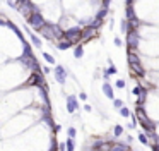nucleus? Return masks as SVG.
<instances>
[{
	"label": "nucleus",
	"instance_id": "f257e3e1",
	"mask_svg": "<svg viewBox=\"0 0 159 151\" xmlns=\"http://www.w3.org/2000/svg\"><path fill=\"white\" fill-rule=\"evenodd\" d=\"M63 40L70 41L74 47L81 45V43H82V28L74 26V28H69V29H65V33H63Z\"/></svg>",
	"mask_w": 159,
	"mask_h": 151
},
{
	"label": "nucleus",
	"instance_id": "f03ea898",
	"mask_svg": "<svg viewBox=\"0 0 159 151\" xmlns=\"http://www.w3.org/2000/svg\"><path fill=\"white\" fill-rule=\"evenodd\" d=\"M26 21H27V24H29L31 28H34V29H36V31H40L41 28H43L44 24H46V21H44L43 14H41L40 11H34L33 14H31L29 17L26 19Z\"/></svg>",
	"mask_w": 159,
	"mask_h": 151
},
{
	"label": "nucleus",
	"instance_id": "7ed1b4c3",
	"mask_svg": "<svg viewBox=\"0 0 159 151\" xmlns=\"http://www.w3.org/2000/svg\"><path fill=\"white\" fill-rule=\"evenodd\" d=\"M127 41V47L132 48V50H137V47L140 45V33L139 31H130L125 38Z\"/></svg>",
	"mask_w": 159,
	"mask_h": 151
},
{
	"label": "nucleus",
	"instance_id": "20e7f679",
	"mask_svg": "<svg viewBox=\"0 0 159 151\" xmlns=\"http://www.w3.org/2000/svg\"><path fill=\"white\" fill-rule=\"evenodd\" d=\"M53 74H55L56 82H60V84H65V79H67V76H69V72H67L65 67H63V65H56L55 69H53Z\"/></svg>",
	"mask_w": 159,
	"mask_h": 151
},
{
	"label": "nucleus",
	"instance_id": "39448f33",
	"mask_svg": "<svg viewBox=\"0 0 159 151\" xmlns=\"http://www.w3.org/2000/svg\"><path fill=\"white\" fill-rule=\"evenodd\" d=\"M65 103H67V112L69 113H74L75 110H79V101L74 95H69L65 98Z\"/></svg>",
	"mask_w": 159,
	"mask_h": 151
},
{
	"label": "nucleus",
	"instance_id": "423d86ee",
	"mask_svg": "<svg viewBox=\"0 0 159 151\" xmlns=\"http://www.w3.org/2000/svg\"><path fill=\"white\" fill-rule=\"evenodd\" d=\"M38 33L41 34V36H44L46 40H55V33H53V24H50V22H46L43 28H41Z\"/></svg>",
	"mask_w": 159,
	"mask_h": 151
},
{
	"label": "nucleus",
	"instance_id": "0eeeda50",
	"mask_svg": "<svg viewBox=\"0 0 159 151\" xmlns=\"http://www.w3.org/2000/svg\"><path fill=\"white\" fill-rule=\"evenodd\" d=\"M96 34H98L96 29H93L91 26H86L84 29H82V43H86V41H89V40H93Z\"/></svg>",
	"mask_w": 159,
	"mask_h": 151
},
{
	"label": "nucleus",
	"instance_id": "6e6552de",
	"mask_svg": "<svg viewBox=\"0 0 159 151\" xmlns=\"http://www.w3.org/2000/svg\"><path fill=\"white\" fill-rule=\"evenodd\" d=\"M128 65H130V69L133 70L135 76H139V78H144L145 76V69L142 67V64H128Z\"/></svg>",
	"mask_w": 159,
	"mask_h": 151
},
{
	"label": "nucleus",
	"instance_id": "1a4fd4ad",
	"mask_svg": "<svg viewBox=\"0 0 159 151\" xmlns=\"http://www.w3.org/2000/svg\"><path fill=\"white\" fill-rule=\"evenodd\" d=\"M128 64H140V55L137 53V50L128 48Z\"/></svg>",
	"mask_w": 159,
	"mask_h": 151
},
{
	"label": "nucleus",
	"instance_id": "9d476101",
	"mask_svg": "<svg viewBox=\"0 0 159 151\" xmlns=\"http://www.w3.org/2000/svg\"><path fill=\"white\" fill-rule=\"evenodd\" d=\"M103 93L108 96L110 100H116L115 98V93H113V88H111L110 82H103Z\"/></svg>",
	"mask_w": 159,
	"mask_h": 151
},
{
	"label": "nucleus",
	"instance_id": "9b49d317",
	"mask_svg": "<svg viewBox=\"0 0 159 151\" xmlns=\"http://www.w3.org/2000/svg\"><path fill=\"white\" fill-rule=\"evenodd\" d=\"M24 57L22 59H34V55H33V50H31V47H29V43L27 41H24Z\"/></svg>",
	"mask_w": 159,
	"mask_h": 151
},
{
	"label": "nucleus",
	"instance_id": "f8f14e48",
	"mask_svg": "<svg viewBox=\"0 0 159 151\" xmlns=\"http://www.w3.org/2000/svg\"><path fill=\"white\" fill-rule=\"evenodd\" d=\"M74 57L75 59H82L84 57V45H77V47H74Z\"/></svg>",
	"mask_w": 159,
	"mask_h": 151
},
{
	"label": "nucleus",
	"instance_id": "ddd939ff",
	"mask_svg": "<svg viewBox=\"0 0 159 151\" xmlns=\"http://www.w3.org/2000/svg\"><path fill=\"white\" fill-rule=\"evenodd\" d=\"M120 31H122L125 36L130 33V24H128V21H127V19H122V22H120Z\"/></svg>",
	"mask_w": 159,
	"mask_h": 151
},
{
	"label": "nucleus",
	"instance_id": "4468645a",
	"mask_svg": "<svg viewBox=\"0 0 159 151\" xmlns=\"http://www.w3.org/2000/svg\"><path fill=\"white\" fill-rule=\"evenodd\" d=\"M27 33H29V38H31V41H33V45H34V47H36V48H41V47H43L41 40H40V38H38L36 34L33 33V31H27Z\"/></svg>",
	"mask_w": 159,
	"mask_h": 151
},
{
	"label": "nucleus",
	"instance_id": "2eb2a0df",
	"mask_svg": "<svg viewBox=\"0 0 159 151\" xmlns=\"http://www.w3.org/2000/svg\"><path fill=\"white\" fill-rule=\"evenodd\" d=\"M128 149L130 148L123 143H113V146H111V151H128Z\"/></svg>",
	"mask_w": 159,
	"mask_h": 151
},
{
	"label": "nucleus",
	"instance_id": "dca6fc26",
	"mask_svg": "<svg viewBox=\"0 0 159 151\" xmlns=\"http://www.w3.org/2000/svg\"><path fill=\"white\" fill-rule=\"evenodd\" d=\"M70 47H74V45H72L70 41H67V40H62V41L56 43V48H58V50H69Z\"/></svg>",
	"mask_w": 159,
	"mask_h": 151
},
{
	"label": "nucleus",
	"instance_id": "f3484780",
	"mask_svg": "<svg viewBox=\"0 0 159 151\" xmlns=\"http://www.w3.org/2000/svg\"><path fill=\"white\" fill-rule=\"evenodd\" d=\"M101 24H103V21H101V19H98V17H94L93 19V22H91V24H89V26H91V28H93V29H99V28H101Z\"/></svg>",
	"mask_w": 159,
	"mask_h": 151
},
{
	"label": "nucleus",
	"instance_id": "a211bd4d",
	"mask_svg": "<svg viewBox=\"0 0 159 151\" xmlns=\"http://www.w3.org/2000/svg\"><path fill=\"white\" fill-rule=\"evenodd\" d=\"M122 134H123V127H122V125H115V127H113V136L120 137Z\"/></svg>",
	"mask_w": 159,
	"mask_h": 151
},
{
	"label": "nucleus",
	"instance_id": "6ab92c4d",
	"mask_svg": "<svg viewBox=\"0 0 159 151\" xmlns=\"http://www.w3.org/2000/svg\"><path fill=\"white\" fill-rule=\"evenodd\" d=\"M65 144H67V151H74V149H75V143H74V139H69V137H67Z\"/></svg>",
	"mask_w": 159,
	"mask_h": 151
},
{
	"label": "nucleus",
	"instance_id": "aec40b11",
	"mask_svg": "<svg viewBox=\"0 0 159 151\" xmlns=\"http://www.w3.org/2000/svg\"><path fill=\"white\" fill-rule=\"evenodd\" d=\"M75 134H77V131H75V127H69L67 129V136H69V139H74Z\"/></svg>",
	"mask_w": 159,
	"mask_h": 151
},
{
	"label": "nucleus",
	"instance_id": "412c9836",
	"mask_svg": "<svg viewBox=\"0 0 159 151\" xmlns=\"http://www.w3.org/2000/svg\"><path fill=\"white\" fill-rule=\"evenodd\" d=\"M106 16H108V9H101V11H99V12H98V14H96V17L103 21V19L106 17Z\"/></svg>",
	"mask_w": 159,
	"mask_h": 151
},
{
	"label": "nucleus",
	"instance_id": "4be33fe9",
	"mask_svg": "<svg viewBox=\"0 0 159 151\" xmlns=\"http://www.w3.org/2000/svg\"><path fill=\"white\" fill-rule=\"evenodd\" d=\"M139 141H140L142 144H149V139H147V134H145V132H140V134H139Z\"/></svg>",
	"mask_w": 159,
	"mask_h": 151
},
{
	"label": "nucleus",
	"instance_id": "5701e85b",
	"mask_svg": "<svg viewBox=\"0 0 159 151\" xmlns=\"http://www.w3.org/2000/svg\"><path fill=\"white\" fill-rule=\"evenodd\" d=\"M116 72H118V69L115 67V64H113V65H110V67L106 69V74H108V76H113V74H116Z\"/></svg>",
	"mask_w": 159,
	"mask_h": 151
},
{
	"label": "nucleus",
	"instance_id": "b1692460",
	"mask_svg": "<svg viewBox=\"0 0 159 151\" xmlns=\"http://www.w3.org/2000/svg\"><path fill=\"white\" fill-rule=\"evenodd\" d=\"M113 107H115V108H118V110H122V108L125 107V105H123V101H122V100H113Z\"/></svg>",
	"mask_w": 159,
	"mask_h": 151
},
{
	"label": "nucleus",
	"instance_id": "393cba45",
	"mask_svg": "<svg viewBox=\"0 0 159 151\" xmlns=\"http://www.w3.org/2000/svg\"><path fill=\"white\" fill-rule=\"evenodd\" d=\"M43 59L46 60V62H48V64H52V65H53V64H55V59H53V57L50 55V53H43Z\"/></svg>",
	"mask_w": 159,
	"mask_h": 151
},
{
	"label": "nucleus",
	"instance_id": "a878e982",
	"mask_svg": "<svg viewBox=\"0 0 159 151\" xmlns=\"http://www.w3.org/2000/svg\"><path fill=\"white\" fill-rule=\"evenodd\" d=\"M115 86H116V88H118V89H125V86H127V82H125V81H123V79H118V81H116V82H115Z\"/></svg>",
	"mask_w": 159,
	"mask_h": 151
},
{
	"label": "nucleus",
	"instance_id": "bb28decb",
	"mask_svg": "<svg viewBox=\"0 0 159 151\" xmlns=\"http://www.w3.org/2000/svg\"><path fill=\"white\" fill-rule=\"evenodd\" d=\"M120 115H122V117H130V110L127 107H123L122 110H120Z\"/></svg>",
	"mask_w": 159,
	"mask_h": 151
},
{
	"label": "nucleus",
	"instance_id": "cd10ccee",
	"mask_svg": "<svg viewBox=\"0 0 159 151\" xmlns=\"http://www.w3.org/2000/svg\"><path fill=\"white\" fill-rule=\"evenodd\" d=\"M151 149L152 151H159V143H151Z\"/></svg>",
	"mask_w": 159,
	"mask_h": 151
},
{
	"label": "nucleus",
	"instance_id": "c85d7f7f",
	"mask_svg": "<svg viewBox=\"0 0 159 151\" xmlns=\"http://www.w3.org/2000/svg\"><path fill=\"white\" fill-rule=\"evenodd\" d=\"M58 151H67V144L65 143H60L58 144Z\"/></svg>",
	"mask_w": 159,
	"mask_h": 151
},
{
	"label": "nucleus",
	"instance_id": "c756f323",
	"mask_svg": "<svg viewBox=\"0 0 159 151\" xmlns=\"http://www.w3.org/2000/svg\"><path fill=\"white\" fill-rule=\"evenodd\" d=\"M115 45H116V47H122L123 40H122V38H115Z\"/></svg>",
	"mask_w": 159,
	"mask_h": 151
},
{
	"label": "nucleus",
	"instance_id": "7c9ffc66",
	"mask_svg": "<svg viewBox=\"0 0 159 151\" xmlns=\"http://www.w3.org/2000/svg\"><path fill=\"white\" fill-rule=\"evenodd\" d=\"M79 98H81V100H82V101H86V100H87V95H86V93H84V91H82V93H81V95H79Z\"/></svg>",
	"mask_w": 159,
	"mask_h": 151
},
{
	"label": "nucleus",
	"instance_id": "2f4dec72",
	"mask_svg": "<svg viewBox=\"0 0 159 151\" xmlns=\"http://www.w3.org/2000/svg\"><path fill=\"white\" fill-rule=\"evenodd\" d=\"M84 110H86V112H93V107H91V105H87V103H86V105H84Z\"/></svg>",
	"mask_w": 159,
	"mask_h": 151
},
{
	"label": "nucleus",
	"instance_id": "473e14b6",
	"mask_svg": "<svg viewBox=\"0 0 159 151\" xmlns=\"http://www.w3.org/2000/svg\"><path fill=\"white\" fill-rule=\"evenodd\" d=\"M108 7H110V2H108V0H104V2H103V9H108Z\"/></svg>",
	"mask_w": 159,
	"mask_h": 151
},
{
	"label": "nucleus",
	"instance_id": "72a5a7b5",
	"mask_svg": "<svg viewBox=\"0 0 159 151\" xmlns=\"http://www.w3.org/2000/svg\"><path fill=\"white\" fill-rule=\"evenodd\" d=\"M50 70H52L50 67H43V74H50Z\"/></svg>",
	"mask_w": 159,
	"mask_h": 151
},
{
	"label": "nucleus",
	"instance_id": "f704fd0d",
	"mask_svg": "<svg viewBox=\"0 0 159 151\" xmlns=\"http://www.w3.org/2000/svg\"><path fill=\"white\" fill-rule=\"evenodd\" d=\"M5 24H7V21H2V19H0V26H5Z\"/></svg>",
	"mask_w": 159,
	"mask_h": 151
},
{
	"label": "nucleus",
	"instance_id": "c9c22d12",
	"mask_svg": "<svg viewBox=\"0 0 159 151\" xmlns=\"http://www.w3.org/2000/svg\"><path fill=\"white\" fill-rule=\"evenodd\" d=\"M89 151H101V149H89Z\"/></svg>",
	"mask_w": 159,
	"mask_h": 151
}]
</instances>
